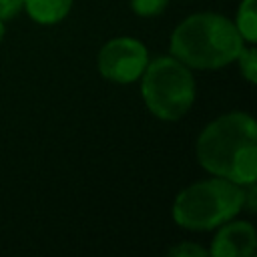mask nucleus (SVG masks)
Segmentation results:
<instances>
[{"label": "nucleus", "mask_w": 257, "mask_h": 257, "mask_svg": "<svg viewBox=\"0 0 257 257\" xmlns=\"http://www.w3.org/2000/svg\"><path fill=\"white\" fill-rule=\"evenodd\" d=\"M235 28L241 34L243 40L253 44L257 40V14H255V0H243L237 18H235Z\"/></svg>", "instance_id": "obj_8"}, {"label": "nucleus", "mask_w": 257, "mask_h": 257, "mask_svg": "<svg viewBox=\"0 0 257 257\" xmlns=\"http://www.w3.org/2000/svg\"><path fill=\"white\" fill-rule=\"evenodd\" d=\"M235 60H239L241 74L253 84L255 78H257V52H255V48L253 46H247V48L243 46Z\"/></svg>", "instance_id": "obj_9"}, {"label": "nucleus", "mask_w": 257, "mask_h": 257, "mask_svg": "<svg viewBox=\"0 0 257 257\" xmlns=\"http://www.w3.org/2000/svg\"><path fill=\"white\" fill-rule=\"evenodd\" d=\"M2 38H4V24H2V20H0V42H2Z\"/></svg>", "instance_id": "obj_13"}, {"label": "nucleus", "mask_w": 257, "mask_h": 257, "mask_svg": "<svg viewBox=\"0 0 257 257\" xmlns=\"http://www.w3.org/2000/svg\"><path fill=\"white\" fill-rule=\"evenodd\" d=\"M257 245V235L251 223L235 221L219 229L213 239L211 255L215 257H249Z\"/></svg>", "instance_id": "obj_6"}, {"label": "nucleus", "mask_w": 257, "mask_h": 257, "mask_svg": "<svg viewBox=\"0 0 257 257\" xmlns=\"http://www.w3.org/2000/svg\"><path fill=\"white\" fill-rule=\"evenodd\" d=\"M22 6L34 22L56 24L70 12L72 0H24Z\"/></svg>", "instance_id": "obj_7"}, {"label": "nucleus", "mask_w": 257, "mask_h": 257, "mask_svg": "<svg viewBox=\"0 0 257 257\" xmlns=\"http://www.w3.org/2000/svg\"><path fill=\"white\" fill-rule=\"evenodd\" d=\"M22 4L24 0H0V20L12 18L22 8Z\"/></svg>", "instance_id": "obj_12"}, {"label": "nucleus", "mask_w": 257, "mask_h": 257, "mask_svg": "<svg viewBox=\"0 0 257 257\" xmlns=\"http://www.w3.org/2000/svg\"><path fill=\"white\" fill-rule=\"evenodd\" d=\"M245 205L243 189L229 179H209L183 189L173 205L177 225L191 231H209L233 219Z\"/></svg>", "instance_id": "obj_3"}, {"label": "nucleus", "mask_w": 257, "mask_h": 257, "mask_svg": "<svg viewBox=\"0 0 257 257\" xmlns=\"http://www.w3.org/2000/svg\"><path fill=\"white\" fill-rule=\"evenodd\" d=\"M141 76L143 100L157 118L185 116L195 100V80L187 64L175 56H161L149 62Z\"/></svg>", "instance_id": "obj_4"}, {"label": "nucleus", "mask_w": 257, "mask_h": 257, "mask_svg": "<svg viewBox=\"0 0 257 257\" xmlns=\"http://www.w3.org/2000/svg\"><path fill=\"white\" fill-rule=\"evenodd\" d=\"M149 64V52L137 38H112L98 52V70L106 80L126 84L141 78Z\"/></svg>", "instance_id": "obj_5"}, {"label": "nucleus", "mask_w": 257, "mask_h": 257, "mask_svg": "<svg viewBox=\"0 0 257 257\" xmlns=\"http://www.w3.org/2000/svg\"><path fill=\"white\" fill-rule=\"evenodd\" d=\"M197 159L209 173L237 185L257 179V124L247 112H229L205 126L197 141Z\"/></svg>", "instance_id": "obj_1"}, {"label": "nucleus", "mask_w": 257, "mask_h": 257, "mask_svg": "<svg viewBox=\"0 0 257 257\" xmlns=\"http://www.w3.org/2000/svg\"><path fill=\"white\" fill-rule=\"evenodd\" d=\"M171 255H179V257H203L207 255V251L199 245H193V243H181L177 247L171 249Z\"/></svg>", "instance_id": "obj_11"}, {"label": "nucleus", "mask_w": 257, "mask_h": 257, "mask_svg": "<svg viewBox=\"0 0 257 257\" xmlns=\"http://www.w3.org/2000/svg\"><path fill=\"white\" fill-rule=\"evenodd\" d=\"M243 38L221 14H195L183 20L171 36V54L189 68H221L237 58Z\"/></svg>", "instance_id": "obj_2"}, {"label": "nucleus", "mask_w": 257, "mask_h": 257, "mask_svg": "<svg viewBox=\"0 0 257 257\" xmlns=\"http://www.w3.org/2000/svg\"><path fill=\"white\" fill-rule=\"evenodd\" d=\"M169 0H131L133 10L139 16H157L167 8Z\"/></svg>", "instance_id": "obj_10"}]
</instances>
